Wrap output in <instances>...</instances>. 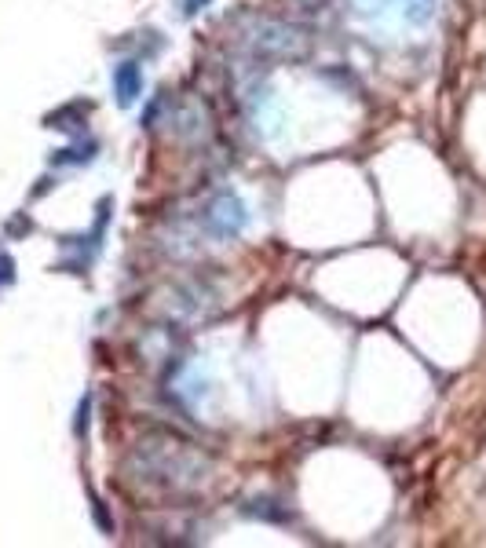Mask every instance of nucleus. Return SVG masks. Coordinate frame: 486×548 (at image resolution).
<instances>
[{"mask_svg": "<svg viewBox=\"0 0 486 548\" xmlns=\"http://www.w3.org/2000/svg\"><path fill=\"white\" fill-rule=\"evenodd\" d=\"M209 227L220 238H227V234H238L245 227V205L238 198H231V194H223V198H216L209 205Z\"/></svg>", "mask_w": 486, "mask_h": 548, "instance_id": "1", "label": "nucleus"}, {"mask_svg": "<svg viewBox=\"0 0 486 548\" xmlns=\"http://www.w3.org/2000/svg\"><path fill=\"white\" fill-rule=\"evenodd\" d=\"M114 92H117V103L128 106L136 103L139 92H143V74H139L136 63H121L114 70Z\"/></svg>", "mask_w": 486, "mask_h": 548, "instance_id": "2", "label": "nucleus"}, {"mask_svg": "<svg viewBox=\"0 0 486 548\" xmlns=\"http://www.w3.org/2000/svg\"><path fill=\"white\" fill-rule=\"evenodd\" d=\"M92 150H96V147H74V150H63V154L55 158V165H66V161H70V165H81V161H92Z\"/></svg>", "mask_w": 486, "mask_h": 548, "instance_id": "3", "label": "nucleus"}, {"mask_svg": "<svg viewBox=\"0 0 486 548\" xmlns=\"http://www.w3.org/2000/svg\"><path fill=\"white\" fill-rule=\"evenodd\" d=\"M205 4H209V0H180V11L183 15H194V11H201Z\"/></svg>", "mask_w": 486, "mask_h": 548, "instance_id": "4", "label": "nucleus"}]
</instances>
